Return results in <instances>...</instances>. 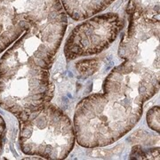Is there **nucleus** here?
I'll return each instance as SVG.
<instances>
[{
    "instance_id": "20e7f679",
    "label": "nucleus",
    "mask_w": 160,
    "mask_h": 160,
    "mask_svg": "<svg viewBox=\"0 0 160 160\" xmlns=\"http://www.w3.org/2000/svg\"><path fill=\"white\" fill-rule=\"evenodd\" d=\"M116 0H61L66 13L74 21L81 22L108 8Z\"/></svg>"
},
{
    "instance_id": "423d86ee",
    "label": "nucleus",
    "mask_w": 160,
    "mask_h": 160,
    "mask_svg": "<svg viewBox=\"0 0 160 160\" xmlns=\"http://www.w3.org/2000/svg\"><path fill=\"white\" fill-rule=\"evenodd\" d=\"M6 127V123L2 118V117L0 116V152H1L2 147H3V140H4V136H5Z\"/></svg>"
},
{
    "instance_id": "f03ea898",
    "label": "nucleus",
    "mask_w": 160,
    "mask_h": 160,
    "mask_svg": "<svg viewBox=\"0 0 160 160\" xmlns=\"http://www.w3.org/2000/svg\"><path fill=\"white\" fill-rule=\"evenodd\" d=\"M66 14L61 0H0V53L35 25Z\"/></svg>"
},
{
    "instance_id": "39448f33",
    "label": "nucleus",
    "mask_w": 160,
    "mask_h": 160,
    "mask_svg": "<svg viewBox=\"0 0 160 160\" xmlns=\"http://www.w3.org/2000/svg\"><path fill=\"white\" fill-rule=\"evenodd\" d=\"M147 121L148 126L150 127V129L159 132V107L155 106L153 108L149 109L147 115Z\"/></svg>"
},
{
    "instance_id": "f257e3e1",
    "label": "nucleus",
    "mask_w": 160,
    "mask_h": 160,
    "mask_svg": "<svg viewBox=\"0 0 160 160\" xmlns=\"http://www.w3.org/2000/svg\"><path fill=\"white\" fill-rule=\"evenodd\" d=\"M75 141V130L69 117L51 103L20 123V146L29 156L63 159L72 150Z\"/></svg>"
},
{
    "instance_id": "7ed1b4c3",
    "label": "nucleus",
    "mask_w": 160,
    "mask_h": 160,
    "mask_svg": "<svg viewBox=\"0 0 160 160\" xmlns=\"http://www.w3.org/2000/svg\"><path fill=\"white\" fill-rule=\"evenodd\" d=\"M123 27L124 21L118 13L93 15L69 33L64 45L66 59L72 61L102 52L116 40Z\"/></svg>"
}]
</instances>
